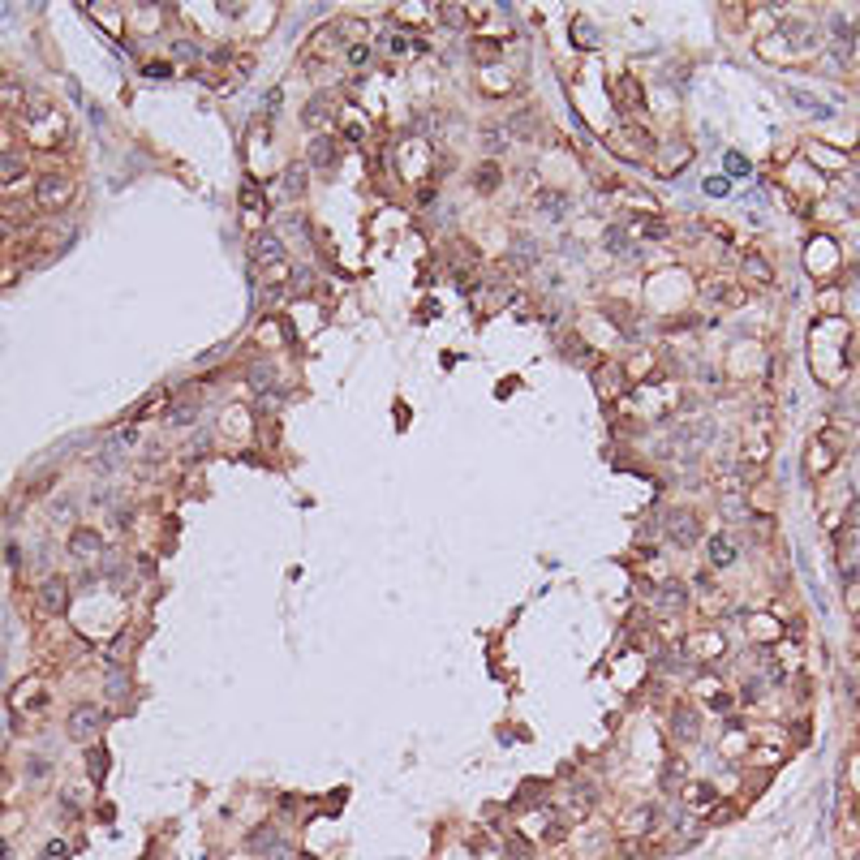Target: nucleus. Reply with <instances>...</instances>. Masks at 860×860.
Returning <instances> with one entry per match:
<instances>
[{
  "label": "nucleus",
  "instance_id": "obj_1",
  "mask_svg": "<svg viewBox=\"0 0 860 860\" xmlns=\"http://www.w3.org/2000/svg\"><path fill=\"white\" fill-rule=\"evenodd\" d=\"M73 198V181L65 172H43L39 185H35V202L39 207H65Z\"/></svg>",
  "mask_w": 860,
  "mask_h": 860
},
{
  "label": "nucleus",
  "instance_id": "obj_2",
  "mask_svg": "<svg viewBox=\"0 0 860 860\" xmlns=\"http://www.w3.org/2000/svg\"><path fill=\"white\" fill-rule=\"evenodd\" d=\"M662 529H667V538H671L675 546H693V542H697V516H693V512H667Z\"/></svg>",
  "mask_w": 860,
  "mask_h": 860
},
{
  "label": "nucleus",
  "instance_id": "obj_3",
  "mask_svg": "<svg viewBox=\"0 0 860 860\" xmlns=\"http://www.w3.org/2000/svg\"><path fill=\"white\" fill-rule=\"evenodd\" d=\"M100 727H104V710L100 706H78L69 714V736L73 740H86L91 732H100Z\"/></svg>",
  "mask_w": 860,
  "mask_h": 860
},
{
  "label": "nucleus",
  "instance_id": "obj_4",
  "mask_svg": "<svg viewBox=\"0 0 860 860\" xmlns=\"http://www.w3.org/2000/svg\"><path fill=\"white\" fill-rule=\"evenodd\" d=\"M671 736L684 740V744L701 736V727H697V710H688V706H675L671 710Z\"/></svg>",
  "mask_w": 860,
  "mask_h": 860
},
{
  "label": "nucleus",
  "instance_id": "obj_5",
  "mask_svg": "<svg viewBox=\"0 0 860 860\" xmlns=\"http://www.w3.org/2000/svg\"><path fill=\"white\" fill-rule=\"evenodd\" d=\"M301 121L323 134V129H327V121H332V95H314V100L301 108Z\"/></svg>",
  "mask_w": 860,
  "mask_h": 860
},
{
  "label": "nucleus",
  "instance_id": "obj_6",
  "mask_svg": "<svg viewBox=\"0 0 860 860\" xmlns=\"http://www.w3.org/2000/svg\"><path fill=\"white\" fill-rule=\"evenodd\" d=\"M254 263H284V241L275 237V233H263V237H254Z\"/></svg>",
  "mask_w": 860,
  "mask_h": 860
},
{
  "label": "nucleus",
  "instance_id": "obj_7",
  "mask_svg": "<svg viewBox=\"0 0 860 860\" xmlns=\"http://www.w3.org/2000/svg\"><path fill=\"white\" fill-rule=\"evenodd\" d=\"M104 550V538L95 529H73V538H69V555L78 559H91V555H100Z\"/></svg>",
  "mask_w": 860,
  "mask_h": 860
},
{
  "label": "nucleus",
  "instance_id": "obj_8",
  "mask_svg": "<svg viewBox=\"0 0 860 860\" xmlns=\"http://www.w3.org/2000/svg\"><path fill=\"white\" fill-rule=\"evenodd\" d=\"M332 164H336V138H332V134H318V138L310 142V168L327 172Z\"/></svg>",
  "mask_w": 860,
  "mask_h": 860
},
{
  "label": "nucleus",
  "instance_id": "obj_9",
  "mask_svg": "<svg viewBox=\"0 0 860 860\" xmlns=\"http://www.w3.org/2000/svg\"><path fill=\"white\" fill-rule=\"evenodd\" d=\"M65 603H69V581L65 577H47L43 581V607L47 611H65Z\"/></svg>",
  "mask_w": 860,
  "mask_h": 860
},
{
  "label": "nucleus",
  "instance_id": "obj_10",
  "mask_svg": "<svg viewBox=\"0 0 860 860\" xmlns=\"http://www.w3.org/2000/svg\"><path fill=\"white\" fill-rule=\"evenodd\" d=\"M26 176V159L18 151H0V185H18Z\"/></svg>",
  "mask_w": 860,
  "mask_h": 860
},
{
  "label": "nucleus",
  "instance_id": "obj_11",
  "mask_svg": "<svg viewBox=\"0 0 860 860\" xmlns=\"http://www.w3.org/2000/svg\"><path fill=\"white\" fill-rule=\"evenodd\" d=\"M706 550H710V563H714V568L736 563V546H732V538H727V533H714V538L706 542Z\"/></svg>",
  "mask_w": 860,
  "mask_h": 860
},
{
  "label": "nucleus",
  "instance_id": "obj_12",
  "mask_svg": "<svg viewBox=\"0 0 860 860\" xmlns=\"http://www.w3.org/2000/svg\"><path fill=\"white\" fill-rule=\"evenodd\" d=\"M533 202H538V211H542L546 220H559L563 207H568V194H559V189H538V198H533Z\"/></svg>",
  "mask_w": 860,
  "mask_h": 860
},
{
  "label": "nucleus",
  "instance_id": "obj_13",
  "mask_svg": "<svg viewBox=\"0 0 860 860\" xmlns=\"http://www.w3.org/2000/svg\"><path fill=\"white\" fill-rule=\"evenodd\" d=\"M603 246H607L611 254H620V258H632L628 229H620V224H607V229H603Z\"/></svg>",
  "mask_w": 860,
  "mask_h": 860
},
{
  "label": "nucleus",
  "instance_id": "obj_14",
  "mask_svg": "<svg viewBox=\"0 0 860 860\" xmlns=\"http://www.w3.org/2000/svg\"><path fill=\"white\" fill-rule=\"evenodd\" d=\"M533 263H538V246H533L529 237H516V246H512V267H516V271H529Z\"/></svg>",
  "mask_w": 860,
  "mask_h": 860
},
{
  "label": "nucleus",
  "instance_id": "obj_15",
  "mask_svg": "<svg viewBox=\"0 0 860 860\" xmlns=\"http://www.w3.org/2000/svg\"><path fill=\"white\" fill-rule=\"evenodd\" d=\"M684 598H688V590L679 585V581H662V590H658V607L679 611V607H684Z\"/></svg>",
  "mask_w": 860,
  "mask_h": 860
},
{
  "label": "nucleus",
  "instance_id": "obj_16",
  "mask_svg": "<svg viewBox=\"0 0 860 860\" xmlns=\"http://www.w3.org/2000/svg\"><path fill=\"white\" fill-rule=\"evenodd\" d=\"M542 800H546V778H529V783H521L516 809H529V804H542Z\"/></svg>",
  "mask_w": 860,
  "mask_h": 860
},
{
  "label": "nucleus",
  "instance_id": "obj_17",
  "mask_svg": "<svg viewBox=\"0 0 860 860\" xmlns=\"http://www.w3.org/2000/svg\"><path fill=\"white\" fill-rule=\"evenodd\" d=\"M637 233L650 237V241H667V237H671V224H667V220H654V216H641V220H637Z\"/></svg>",
  "mask_w": 860,
  "mask_h": 860
},
{
  "label": "nucleus",
  "instance_id": "obj_18",
  "mask_svg": "<svg viewBox=\"0 0 860 860\" xmlns=\"http://www.w3.org/2000/svg\"><path fill=\"white\" fill-rule=\"evenodd\" d=\"M641 100H645V95H641V82L628 73L624 82H620V108H641Z\"/></svg>",
  "mask_w": 860,
  "mask_h": 860
},
{
  "label": "nucleus",
  "instance_id": "obj_19",
  "mask_svg": "<svg viewBox=\"0 0 860 860\" xmlns=\"http://www.w3.org/2000/svg\"><path fill=\"white\" fill-rule=\"evenodd\" d=\"M590 804H594V783H581V787H572V809H568V813H572V817H581V813H590Z\"/></svg>",
  "mask_w": 860,
  "mask_h": 860
},
{
  "label": "nucleus",
  "instance_id": "obj_20",
  "mask_svg": "<svg viewBox=\"0 0 860 860\" xmlns=\"http://www.w3.org/2000/svg\"><path fill=\"white\" fill-rule=\"evenodd\" d=\"M284 194H288V198H301V194H305V168L301 164L284 172Z\"/></svg>",
  "mask_w": 860,
  "mask_h": 860
},
{
  "label": "nucleus",
  "instance_id": "obj_21",
  "mask_svg": "<svg viewBox=\"0 0 860 860\" xmlns=\"http://www.w3.org/2000/svg\"><path fill=\"white\" fill-rule=\"evenodd\" d=\"M474 185H478L482 194H491V189L499 185V164H482V168L474 172Z\"/></svg>",
  "mask_w": 860,
  "mask_h": 860
},
{
  "label": "nucleus",
  "instance_id": "obj_22",
  "mask_svg": "<svg viewBox=\"0 0 860 860\" xmlns=\"http://www.w3.org/2000/svg\"><path fill=\"white\" fill-rule=\"evenodd\" d=\"M688 804H693V809H710V804H714V787H710V783H693V787H688Z\"/></svg>",
  "mask_w": 860,
  "mask_h": 860
},
{
  "label": "nucleus",
  "instance_id": "obj_23",
  "mask_svg": "<svg viewBox=\"0 0 860 860\" xmlns=\"http://www.w3.org/2000/svg\"><path fill=\"white\" fill-rule=\"evenodd\" d=\"M533 125H538V117H533L529 108H525V112H516V117L508 121V129H512V134H525V138H533Z\"/></svg>",
  "mask_w": 860,
  "mask_h": 860
},
{
  "label": "nucleus",
  "instance_id": "obj_24",
  "mask_svg": "<svg viewBox=\"0 0 860 860\" xmlns=\"http://www.w3.org/2000/svg\"><path fill=\"white\" fill-rule=\"evenodd\" d=\"M271 839H275L271 826H258V830L246 835V848H250V852H263V848H271Z\"/></svg>",
  "mask_w": 860,
  "mask_h": 860
},
{
  "label": "nucleus",
  "instance_id": "obj_25",
  "mask_svg": "<svg viewBox=\"0 0 860 860\" xmlns=\"http://www.w3.org/2000/svg\"><path fill=\"white\" fill-rule=\"evenodd\" d=\"M241 207H246V211H263V207H267L263 189H254V185H241Z\"/></svg>",
  "mask_w": 860,
  "mask_h": 860
},
{
  "label": "nucleus",
  "instance_id": "obj_26",
  "mask_svg": "<svg viewBox=\"0 0 860 860\" xmlns=\"http://www.w3.org/2000/svg\"><path fill=\"white\" fill-rule=\"evenodd\" d=\"M86 761H91V774H95V783L108 774V749H91L86 753Z\"/></svg>",
  "mask_w": 860,
  "mask_h": 860
},
{
  "label": "nucleus",
  "instance_id": "obj_27",
  "mask_svg": "<svg viewBox=\"0 0 860 860\" xmlns=\"http://www.w3.org/2000/svg\"><path fill=\"white\" fill-rule=\"evenodd\" d=\"M439 18H443L448 26H456V30H465V22H469V13H465L461 5H443V9H439Z\"/></svg>",
  "mask_w": 860,
  "mask_h": 860
},
{
  "label": "nucleus",
  "instance_id": "obj_28",
  "mask_svg": "<svg viewBox=\"0 0 860 860\" xmlns=\"http://www.w3.org/2000/svg\"><path fill=\"white\" fill-rule=\"evenodd\" d=\"M267 860H297V852H293V843H288V839H275L271 848H267Z\"/></svg>",
  "mask_w": 860,
  "mask_h": 860
},
{
  "label": "nucleus",
  "instance_id": "obj_29",
  "mask_svg": "<svg viewBox=\"0 0 860 860\" xmlns=\"http://www.w3.org/2000/svg\"><path fill=\"white\" fill-rule=\"evenodd\" d=\"M744 267H749V275H753V280H761V284H766V280H770V267H766V258H757V254H749V258H744Z\"/></svg>",
  "mask_w": 860,
  "mask_h": 860
},
{
  "label": "nucleus",
  "instance_id": "obj_30",
  "mask_svg": "<svg viewBox=\"0 0 860 860\" xmlns=\"http://www.w3.org/2000/svg\"><path fill=\"white\" fill-rule=\"evenodd\" d=\"M22 100H26L22 86H13V82H9V86H0V108H22Z\"/></svg>",
  "mask_w": 860,
  "mask_h": 860
},
{
  "label": "nucleus",
  "instance_id": "obj_31",
  "mask_svg": "<svg viewBox=\"0 0 860 860\" xmlns=\"http://www.w3.org/2000/svg\"><path fill=\"white\" fill-rule=\"evenodd\" d=\"M679 774H684V761H671V766H667V770H662V787H667V791H671V787L679 783Z\"/></svg>",
  "mask_w": 860,
  "mask_h": 860
},
{
  "label": "nucleus",
  "instance_id": "obj_32",
  "mask_svg": "<svg viewBox=\"0 0 860 860\" xmlns=\"http://www.w3.org/2000/svg\"><path fill=\"white\" fill-rule=\"evenodd\" d=\"M727 172H732V176H749V159L732 151V155H727Z\"/></svg>",
  "mask_w": 860,
  "mask_h": 860
},
{
  "label": "nucleus",
  "instance_id": "obj_33",
  "mask_svg": "<svg viewBox=\"0 0 860 860\" xmlns=\"http://www.w3.org/2000/svg\"><path fill=\"white\" fill-rule=\"evenodd\" d=\"M504 134H508V129H486V138H482L486 151H504Z\"/></svg>",
  "mask_w": 860,
  "mask_h": 860
},
{
  "label": "nucleus",
  "instance_id": "obj_34",
  "mask_svg": "<svg viewBox=\"0 0 860 860\" xmlns=\"http://www.w3.org/2000/svg\"><path fill=\"white\" fill-rule=\"evenodd\" d=\"M577 30H581L577 43H581V47H594V30H590V22H585V18H577Z\"/></svg>",
  "mask_w": 860,
  "mask_h": 860
},
{
  "label": "nucleus",
  "instance_id": "obj_35",
  "mask_svg": "<svg viewBox=\"0 0 860 860\" xmlns=\"http://www.w3.org/2000/svg\"><path fill=\"white\" fill-rule=\"evenodd\" d=\"M198 417V409H194V404H181V409H172V421L176 426H181V421H194Z\"/></svg>",
  "mask_w": 860,
  "mask_h": 860
},
{
  "label": "nucleus",
  "instance_id": "obj_36",
  "mask_svg": "<svg viewBox=\"0 0 860 860\" xmlns=\"http://www.w3.org/2000/svg\"><path fill=\"white\" fill-rule=\"evenodd\" d=\"M125 688H129L125 675H112V679H108V697H125Z\"/></svg>",
  "mask_w": 860,
  "mask_h": 860
},
{
  "label": "nucleus",
  "instance_id": "obj_37",
  "mask_svg": "<svg viewBox=\"0 0 860 860\" xmlns=\"http://www.w3.org/2000/svg\"><path fill=\"white\" fill-rule=\"evenodd\" d=\"M508 856H512V860H529V843L512 839V843H508Z\"/></svg>",
  "mask_w": 860,
  "mask_h": 860
},
{
  "label": "nucleus",
  "instance_id": "obj_38",
  "mask_svg": "<svg viewBox=\"0 0 860 860\" xmlns=\"http://www.w3.org/2000/svg\"><path fill=\"white\" fill-rule=\"evenodd\" d=\"M349 60H353V65H366V60H370V47H366V43L349 47Z\"/></svg>",
  "mask_w": 860,
  "mask_h": 860
},
{
  "label": "nucleus",
  "instance_id": "obj_39",
  "mask_svg": "<svg viewBox=\"0 0 860 860\" xmlns=\"http://www.w3.org/2000/svg\"><path fill=\"white\" fill-rule=\"evenodd\" d=\"M43 860H65V843H47V848H43Z\"/></svg>",
  "mask_w": 860,
  "mask_h": 860
},
{
  "label": "nucleus",
  "instance_id": "obj_40",
  "mask_svg": "<svg viewBox=\"0 0 860 860\" xmlns=\"http://www.w3.org/2000/svg\"><path fill=\"white\" fill-rule=\"evenodd\" d=\"M474 52H478V56H491V52H499V43H491V39H478V43H474Z\"/></svg>",
  "mask_w": 860,
  "mask_h": 860
},
{
  "label": "nucleus",
  "instance_id": "obj_41",
  "mask_svg": "<svg viewBox=\"0 0 860 860\" xmlns=\"http://www.w3.org/2000/svg\"><path fill=\"white\" fill-rule=\"evenodd\" d=\"M9 237H13V224H9L5 216H0V246H5V241H9Z\"/></svg>",
  "mask_w": 860,
  "mask_h": 860
},
{
  "label": "nucleus",
  "instance_id": "obj_42",
  "mask_svg": "<svg viewBox=\"0 0 860 860\" xmlns=\"http://www.w3.org/2000/svg\"><path fill=\"white\" fill-rule=\"evenodd\" d=\"M706 189H710V194H727V181H719V176H714V181H706Z\"/></svg>",
  "mask_w": 860,
  "mask_h": 860
},
{
  "label": "nucleus",
  "instance_id": "obj_43",
  "mask_svg": "<svg viewBox=\"0 0 860 860\" xmlns=\"http://www.w3.org/2000/svg\"><path fill=\"white\" fill-rule=\"evenodd\" d=\"M0 860H9V848H5V843H0Z\"/></svg>",
  "mask_w": 860,
  "mask_h": 860
},
{
  "label": "nucleus",
  "instance_id": "obj_44",
  "mask_svg": "<svg viewBox=\"0 0 860 860\" xmlns=\"http://www.w3.org/2000/svg\"><path fill=\"white\" fill-rule=\"evenodd\" d=\"M297 860H314V856H297Z\"/></svg>",
  "mask_w": 860,
  "mask_h": 860
}]
</instances>
